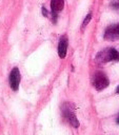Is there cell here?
<instances>
[{
	"label": "cell",
	"instance_id": "obj_11",
	"mask_svg": "<svg viewBox=\"0 0 119 135\" xmlns=\"http://www.w3.org/2000/svg\"><path fill=\"white\" fill-rule=\"evenodd\" d=\"M116 122L119 123V114H118V116H117V118H116Z\"/></svg>",
	"mask_w": 119,
	"mask_h": 135
},
{
	"label": "cell",
	"instance_id": "obj_7",
	"mask_svg": "<svg viewBox=\"0 0 119 135\" xmlns=\"http://www.w3.org/2000/svg\"><path fill=\"white\" fill-rule=\"evenodd\" d=\"M64 6V0H51V8H52V14L54 15V22H56V17L58 12L62 11Z\"/></svg>",
	"mask_w": 119,
	"mask_h": 135
},
{
	"label": "cell",
	"instance_id": "obj_9",
	"mask_svg": "<svg viewBox=\"0 0 119 135\" xmlns=\"http://www.w3.org/2000/svg\"><path fill=\"white\" fill-rule=\"evenodd\" d=\"M111 6H112L114 9L119 11V1H115V2H113V3L111 4Z\"/></svg>",
	"mask_w": 119,
	"mask_h": 135
},
{
	"label": "cell",
	"instance_id": "obj_12",
	"mask_svg": "<svg viewBox=\"0 0 119 135\" xmlns=\"http://www.w3.org/2000/svg\"><path fill=\"white\" fill-rule=\"evenodd\" d=\"M116 93H117V94H119V85H118V86H117V89H116Z\"/></svg>",
	"mask_w": 119,
	"mask_h": 135
},
{
	"label": "cell",
	"instance_id": "obj_6",
	"mask_svg": "<svg viewBox=\"0 0 119 135\" xmlns=\"http://www.w3.org/2000/svg\"><path fill=\"white\" fill-rule=\"evenodd\" d=\"M67 45H68L67 37H66V35H62L60 37L59 43H58V55L60 58H65L66 52H67Z\"/></svg>",
	"mask_w": 119,
	"mask_h": 135
},
{
	"label": "cell",
	"instance_id": "obj_2",
	"mask_svg": "<svg viewBox=\"0 0 119 135\" xmlns=\"http://www.w3.org/2000/svg\"><path fill=\"white\" fill-rule=\"evenodd\" d=\"M61 112H62L63 117L68 121V123L72 127L74 128L79 127V120L75 113V108L71 102H64L61 107Z\"/></svg>",
	"mask_w": 119,
	"mask_h": 135
},
{
	"label": "cell",
	"instance_id": "obj_3",
	"mask_svg": "<svg viewBox=\"0 0 119 135\" xmlns=\"http://www.w3.org/2000/svg\"><path fill=\"white\" fill-rule=\"evenodd\" d=\"M110 84V80L105 73L101 71H97L93 76V85L97 91H102L106 89Z\"/></svg>",
	"mask_w": 119,
	"mask_h": 135
},
{
	"label": "cell",
	"instance_id": "obj_8",
	"mask_svg": "<svg viewBox=\"0 0 119 135\" xmlns=\"http://www.w3.org/2000/svg\"><path fill=\"white\" fill-rule=\"evenodd\" d=\"M91 18H92V14L91 13H88L87 15H86V17L84 18V20H83V22H82V26H81V28L83 30L87 24H88V22H90V20H91Z\"/></svg>",
	"mask_w": 119,
	"mask_h": 135
},
{
	"label": "cell",
	"instance_id": "obj_10",
	"mask_svg": "<svg viewBox=\"0 0 119 135\" xmlns=\"http://www.w3.org/2000/svg\"><path fill=\"white\" fill-rule=\"evenodd\" d=\"M42 14H43V16H47V11H46L44 7L42 8Z\"/></svg>",
	"mask_w": 119,
	"mask_h": 135
},
{
	"label": "cell",
	"instance_id": "obj_5",
	"mask_svg": "<svg viewBox=\"0 0 119 135\" xmlns=\"http://www.w3.org/2000/svg\"><path fill=\"white\" fill-rule=\"evenodd\" d=\"M8 80H9V85H11L12 90L17 91L19 89V84H20V81H21V75H20V72H19L18 68H14L11 71Z\"/></svg>",
	"mask_w": 119,
	"mask_h": 135
},
{
	"label": "cell",
	"instance_id": "obj_4",
	"mask_svg": "<svg viewBox=\"0 0 119 135\" xmlns=\"http://www.w3.org/2000/svg\"><path fill=\"white\" fill-rule=\"evenodd\" d=\"M104 39L108 41H115L119 39V23L112 24L106 27L104 32Z\"/></svg>",
	"mask_w": 119,
	"mask_h": 135
},
{
	"label": "cell",
	"instance_id": "obj_1",
	"mask_svg": "<svg viewBox=\"0 0 119 135\" xmlns=\"http://www.w3.org/2000/svg\"><path fill=\"white\" fill-rule=\"evenodd\" d=\"M114 60H119V52L114 47L103 49L100 52H98L95 57V62L98 65H102Z\"/></svg>",
	"mask_w": 119,
	"mask_h": 135
}]
</instances>
